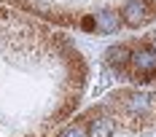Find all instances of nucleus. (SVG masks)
I'll list each match as a JSON object with an SVG mask.
<instances>
[{
	"instance_id": "nucleus-5",
	"label": "nucleus",
	"mask_w": 156,
	"mask_h": 137,
	"mask_svg": "<svg viewBox=\"0 0 156 137\" xmlns=\"http://www.w3.org/2000/svg\"><path fill=\"white\" fill-rule=\"evenodd\" d=\"M129 59H132V51L124 43H116V46H110L108 51H105V62H108L113 70H124L126 65H129Z\"/></svg>"
},
{
	"instance_id": "nucleus-2",
	"label": "nucleus",
	"mask_w": 156,
	"mask_h": 137,
	"mask_svg": "<svg viewBox=\"0 0 156 137\" xmlns=\"http://www.w3.org/2000/svg\"><path fill=\"white\" fill-rule=\"evenodd\" d=\"M129 67H132L135 76H143V78L156 76V51L151 46L135 48V51H132V59H129Z\"/></svg>"
},
{
	"instance_id": "nucleus-6",
	"label": "nucleus",
	"mask_w": 156,
	"mask_h": 137,
	"mask_svg": "<svg viewBox=\"0 0 156 137\" xmlns=\"http://www.w3.org/2000/svg\"><path fill=\"white\" fill-rule=\"evenodd\" d=\"M86 132H89V137H113L116 121L110 116H94L89 121V126H86Z\"/></svg>"
},
{
	"instance_id": "nucleus-3",
	"label": "nucleus",
	"mask_w": 156,
	"mask_h": 137,
	"mask_svg": "<svg viewBox=\"0 0 156 137\" xmlns=\"http://www.w3.org/2000/svg\"><path fill=\"white\" fill-rule=\"evenodd\" d=\"M154 102H156L154 94H148V91H132V94L124 100V107L132 113V116H140V118H143V116L151 113Z\"/></svg>"
},
{
	"instance_id": "nucleus-4",
	"label": "nucleus",
	"mask_w": 156,
	"mask_h": 137,
	"mask_svg": "<svg viewBox=\"0 0 156 137\" xmlns=\"http://www.w3.org/2000/svg\"><path fill=\"white\" fill-rule=\"evenodd\" d=\"M94 22H97V30L105 32V35L119 32V27L124 24V22H121V14L113 11V8H102V11H97V14H94Z\"/></svg>"
},
{
	"instance_id": "nucleus-9",
	"label": "nucleus",
	"mask_w": 156,
	"mask_h": 137,
	"mask_svg": "<svg viewBox=\"0 0 156 137\" xmlns=\"http://www.w3.org/2000/svg\"><path fill=\"white\" fill-rule=\"evenodd\" d=\"M151 48H154V51H156V35H154V38H151Z\"/></svg>"
},
{
	"instance_id": "nucleus-1",
	"label": "nucleus",
	"mask_w": 156,
	"mask_h": 137,
	"mask_svg": "<svg viewBox=\"0 0 156 137\" xmlns=\"http://www.w3.org/2000/svg\"><path fill=\"white\" fill-rule=\"evenodd\" d=\"M119 14H121V22H124L126 27H143V24L154 16L148 0H126L124 8H121Z\"/></svg>"
},
{
	"instance_id": "nucleus-8",
	"label": "nucleus",
	"mask_w": 156,
	"mask_h": 137,
	"mask_svg": "<svg viewBox=\"0 0 156 137\" xmlns=\"http://www.w3.org/2000/svg\"><path fill=\"white\" fill-rule=\"evenodd\" d=\"M81 27H83V30H94V27H97V22H94V14H92V16H86V19L81 22Z\"/></svg>"
},
{
	"instance_id": "nucleus-7",
	"label": "nucleus",
	"mask_w": 156,
	"mask_h": 137,
	"mask_svg": "<svg viewBox=\"0 0 156 137\" xmlns=\"http://www.w3.org/2000/svg\"><path fill=\"white\" fill-rule=\"evenodd\" d=\"M57 137H89V132H86V126H83V124H70V126L62 129Z\"/></svg>"
}]
</instances>
